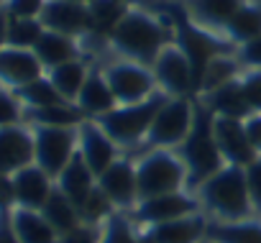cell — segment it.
Masks as SVG:
<instances>
[{"mask_svg":"<svg viewBox=\"0 0 261 243\" xmlns=\"http://www.w3.org/2000/svg\"><path fill=\"white\" fill-rule=\"evenodd\" d=\"M8 21H11V16L3 8V11H0V49L8 46Z\"/></svg>","mask_w":261,"mask_h":243,"instance_id":"45","label":"cell"},{"mask_svg":"<svg viewBox=\"0 0 261 243\" xmlns=\"http://www.w3.org/2000/svg\"><path fill=\"white\" fill-rule=\"evenodd\" d=\"M108 41L128 62H139L144 67H151L156 62V57L162 54V49L174 41V31H172V23L167 26L146 11L130 8L120 18V23L110 31Z\"/></svg>","mask_w":261,"mask_h":243,"instance_id":"1","label":"cell"},{"mask_svg":"<svg viewBox=\"0 0 261 243\" xmlns=\"http://www.w3.org/2000/svg\"><path fill=\"white\" fill-rule=\"evenodd\" d=\"M6 8V0H0V11H3Z\"/></svg>","mask_w":261,"mask_h":243,"instance_id":"50","label":"cell"},{"mask_svg":"<svg viewBox=\"0 0 261 243\" xmlns=\"http://www.w3.org/2000/svg\"><path fill=\"white\" fill-rule=\"evenodd\" d=\"M197 97H167L146 136L149 149H177L192 131Z\"/></svg>","mask_w":261,"mask_h":243,"instance_id":"7","label":"cell"},{"mask_svg":"<svg viewBox=\"0 0 261 243\" xmlns=\"http://www.w3.org/2000/svg\"><path fill=\"white\" fill-rule=\"evenodd\" d=\"M243 128H246L251 146L261 154V113H251L248 118H243Z\"/></svg>","mask_w":261,"mask_h":243,"instance_id":"42","label":"cell"},{"mask_svg":"<svg viewBox=\"0 0 261 243\" xmlns=\"http://www.w3.org/2000/svg\"><path fill=\"white\" fill-rule=\"evenodd\" d=\"M90 16H92V34L90 36H110V31L120 23V18L130 11L128 6L118 3V0H92L87 3Z\"/></svg>","mask_w":261,"mask_h":243,"instance_id":"32","label":"cell"},{"mask_svg":"<svg viewBox=\"0 0 261 243\" xmlns=\"http://www.w3.org/2000/svg\"><path fill=\"white\" fill-rule=\"evenodd\" d=\"M13 192H16L18 207L41 210L54 192V179L39 164H29L13 174Z\"/></svg>","mask_w":261,"mask_h":243,"instance_id":"18","label":"cell"},{"mask_svg":"<svg viewBox=\"0 0 261 243\" xmlns=\"http://www.w3.org/2000/svg\"><path fill=\"white\" fill-rule=\"evenodd\" d=\"M200 100L215 115H223V118H238V120H243V118L251 115V107H248V102L243 97V90H241V77L233 79V82H228V85H223V87H218L215 92H210V95H205Z\"/></svg>","mask_w":261,"mask_h":243,"instance_id":"26","label":"cell"},{"mask_svg":"<svg viewBox=\"0 0 261 243\" xmlns=\"http://www.w3.org/2000/svg\"><path fill=\"white\" fill-rule=\"evenodd\" d=\"M258 218H261V215H258Z\"/></svg>","mask_w":261,"mask_h":243,"instance_id":"51","label":"cell"},{"mask_svg":"<svg viewBox=\"0 0 261 243\" xmlns=\"http://www.w3.org/2000/svg\"><path fill=\"white\" fill-rule=\"evenodd\" d=\"M16 207V192H13V177L0 174V212Z\"/></svg>","mask_w":261,"mask_h":243,"instance_id":"43","label":"cell"},{"mask_svg":"<svg viewBox=\"0 0 261 243\" xmlns=\"http://www.w3.org/2000/svg\"><path fill=\"white\" fill-rule=\"evenodd\" d=\"M105 79H108L118 105H134V102H141V100L151 97L154 92H159L151 67H144L139 62H128V59L110 64L105 69Z\"/></svg>","mask_w":261,"mask_h":243,"instance_id":"9","label":"cell"},{"mask_svg":"<svg viewBox=\"0 0 261 243\" xmlns=\"http://www.w3.org/2000/svg\"><path fill=\"white\" fill-rule=\"evenodd\" d=\"M241 90L251 113H261V69H248L241 74Z\"/></svg>","mask_w":261,"mask_h":243,"instance_id":"38","label":"cell"},{"mask_svg":"<svg viewBox=\"0 0 261 243\" xmlns=\"http://www.w3.org/2000/svg\"><path fill=\"white\" fill-rule=\"evenodd\" d=\"M241 67H243V64L238 62L236 54L215 57V59L205 67V72H202V79H200V87H197V97H205V95L215 92L218 87H223V85L238 79V77L243 74Z\"/></svg>","mask_w":261,"mask_h":243,"instance_id":"28","label":"cell"},{"mask_svg":"<svg viewBox=\"0 0 261 243\" xmlns=\"http://www.w3.org/2000/svg\"><path fill=\"white\" fill-rule=\"evenodd\" d=\"M34 54L39 57L44 69H54L59 64L80 59V44L72 36H64V34H57V31H44V36L34 46Z\"/></svg>","mask_w":261,"mask_h":243,"instance_id":"24","label":"cell"},{"mask_svg":"<svg viewBox=\"0 0 261 243\" xmlns=\"http://www.w3.org/2000/svg\"><path fill=\"white\" fill-rule=\"evenodd\" d=\"M213 131H215V141H218V149H220V156H223L225 164L246 169L256 156H261V154L251 146V141H248V136H246L243 120L215 115Z\"/></svg>","mask_w":261,"mask_h":243,"instance_id":"14","label":"cell"},{"mask_svg":"<svg viewBox=\"0 0 261 243\" xmlns=\"http://www.w3.org/2000/svg\"><path fill=\"white\" fill-rule=\"evenodd\" d=\"M213 120H215V113L197 97L192 131L174 149L179 154V159L185 161V167H187V192H192V195L205 179H210L215 172H220L225 167V161L220 156V149H218V141H215Z\"/></svg>","mask_w":261,"mask_h":243,"instance_id":"3","label":"cell"},{"mask_svg":"<svg viewBox=\"0 0 261 243\" xmlns=\"http://www.w3.org/2000/svg\"><path fill=\"white\" fill-rule=\"evenodd\" d=\"M207 225H210V218L205 212H197V215L154 225L149 228V233L154 235L156 243H200L202 238H207Z\"/></svg>","mask_w":261,"mask_h":243,"instance_id":"20","label":"cell"},{"mask_svg":"<svg viewBox=\"0 0 261 243\" xmlns=\"http://www.w3.org/2000/svg\"><path fill=\"white\" fill-rule=\"evenodd\" d=\"M200 243H215V240H210V238H202V240H200Z\"/></svg>","mask_w":261,"mask_h":243,"instance_id":"49","label":"cell"},{"mask_svg":"<svg viewBox=\"0 0 261 243\" xmlns=\"http://www.w3.org/2000/svg\"><path fill=\"white\" fill-rule=\"evenodd\" d=\"M44 23L39 18H11L8 21V46L13 49H31L44 36Z\"/></svg>","mask_w":261,"mask_h":243,"instance_id":"35","label":"cell"},{"mask_svg":"<svg viewBox=\"0 0 261 243\" xmlns=\"http://www.w3.org/2000/svg\"><path fill=\"white\" fill-rule=\"evenodd\" d=\"M54 184H57V190H59L69 202L77 205V210H82L85 200H87L90 192L97 187V177H95V172L85 164L82 154L77 151V154L72 156V161L62 169V174L54 179Z\"/></svg>","mask_w":261,"mask_h":243,"instance_id":"19","label":"cell"},{"mask_svg":"<svg viewBox=\"0 0 261 243\" xmlns=\"http://www.w3.org/2000/svg\"><path fill=\"white\" fill-rule=\"evenodd\" d=\"M207 238L215 243H261V218L233 220V223L210 220Z\"/></svg>","mask_w":261,"mask_h":243,"instance_id":"27","label":"cell"},{"mask_svg":"<svg viewBox=\"0 0 261 243\" xmlns=\"http://www.w3.org/2000/svg\"><path fill=\"white\" fill-rule=\"evenodd\" d=\"M23 120V105L16 97L13 90L0 85V128L6 126H18Z\"/></svg>","mask_w":261,"mask_h":243,"instance_id":"37","label":"cell"},{"mask_svg":"<svg viewBox=\"0 0 261 243\" xmlns=\"http://www.w3.org/2000/svg\"><path fill=\"white\" fill-rule=\"evenodd\" d=\"M23 120L31 126H49V128H80L85 113L74 102H62L51 107H23Z\"/></svg>","mask_w":261,"mask_h":243,"instance_id":"25","label":"cell"},{"mask_svg":"<svg viewBox=\"0 0 261 243\" xmlns=\"http://www.w3.org/2000/svg\"><path fill=\"white\" fill-rule=\"evenodd\" d=\"M195 197L200 200V207L210 220L233 223V220L256 218L246 184V172L241 167L225 164L220 172H215L195 190Z\"/></svg>","mask_w":261,"mask_h":243,"instance_id":"2","label":"cell"},{"mask_svg":"<svg viewBox=\"0 0 261 243\" xmlns=\"http://www.w3.org/2000/svg\"><path fill=\"white\" fill-rule=\"evenodd\" d=\"M243 172H246V184H248L251 205H253L256 218H258L261 215V156H256Z\"/></svg>","mask_w":261,"mask_h":243,"instance_id":"39","label":"cell"},{"mask_svg":"<svg viewBox=\"0 0 261 243\" xmlns=\"http://www.w3.org/2000/svg\"><path fill=\"white\" fill-rule=\"evenodd\" d=\"M44 77V64L31 49H0V85L8 90H18Z\"/></svg>","mask_w":261,"mask_h":243,"instance_id":"17","label":"cell"},{"mask_svg":"<svg viewBox=\"0 0 261 243\" xmlns=\"http://www.w3.org/2000/svg\"><path fill=\"white\" fill-rule=\"evenodd\" d=\"M118 3H123V6H128V8H130V6H136V3H141V0H118Z\"/></svg>","mask_w":261,"mask_h":243,"instance_id":"47","label":"cell"},{"mask_svg":"<svg viewBox=\"0 0 261 243\" xmlns=\"http://www.w3.org/2000/svg\"><path fill=\"white\" fill-rule=\"evenodd\" d=\"M72 3H85L87 6V3H92V0H72Z\"/></svg>","mask_w":261,"mask_h":243,"instance_id":"48","label":"cell"},{"mask_svg":"<svg viewBox=\"0 0 261 243\" xmlns=\"http://www.w3.org/2000/svg\"><path fill=\"white\" fill-rule=\"evenodd\" d=\"M167 97L169 95H164L159 90V92H154L151 97H146L141 102L118 105L115 110H110V113H105L100 118H92V120H97L100 128L113 139V144L118 149H134V146L146 144L149 128L154 123L159 107L167 102Z\"/></svg>","mask_w":261,"mask_h":243,"instance_id":"5","label":"cell"},{"mask_svg":"<svg viewBox=\"0 0 261 243\" xmlns=\"http://www.w3.org/2000/svg\"><path fill=\"white\" fill-rule=\"evenodd\" d=\"M97 187L110 197L115 210L130 212L139 205V174H136V161L130 156H118L100 177Z\"/></svg>","mask_w":261,"mask_h":243,"instance_id":"12","label":"cell"},{"mask_svg":"<svg viewBox=\"0 0 261 243\" xmlns=\"http://www.w3.org/2000/svg\"><path fill=\"white\" fill-rule=\"evenodd\" d=\"M164 13L169 16V23H172V31H174V44L185 51L190 67H192V74H195V97H197V87H200V79H202V72L205 67L215 59V57H223V54H236L238 46L223 36H215L213 31L197 26L187 8L182 6H164Z\"/></svg>","mask_w":261,"mask_h":243,"instance_id":"4","label":"cell"},{"mask_svg":"<svg viewBox=\"0 0 261 243\" xmlns=\"http://www.w3.org/2000/svg\"><path fill=\"white\" fill-rule=\"evenodd\" d=\"M236 57H238V62H241L243 67H248V69H261V36L253 39V41H248V44H243V46H238Z\"/></svg>","mask_w":261,"mask_h":243,"instance_id":"41","label":"cell"},{"mask_svg":"<svg viewBox=\"0 0 261 243\" xmlns=\"http://www.w3.org/2000/svg\"><path fill=\"white\" fill-rule=\"evenodd\" d=\"M243 0H187V13L190 18L207 29V31H225L228 21L236 16Z\"/></svg>","mask_w":261,"mask_h":243,"instance_id":"23","label":"cell"},{"mask_svg":"<svg viewBox=\"0 0 261 243\" xmlns=\"http://www.w3.org/2000/svg\"><path fill=\"white\" fill-rule=\"evenodd\" d=\"M74 105L85 113V118H100L118 107V100L105 79V72H90L87 82L82 85Z\"/></svg>","mask_w":261,"mask_h":243,"instance_id":"21","label":"cell"},{"mask_svg":"<svg viewBox=\"0 0 261 243\" xmlns=\"http://www.w3.org/2000/svg\"><path fill=\"white\" fill-rule=\"evenodd\" d=\"M113 212H118V210H115V205L110 202V197H108L100 187H95V190L90 192V197L85 200V205H82V210H80L82 223L97 225V228H100Z\"/></svg>","mask_w":261,"mask_h":243,"instance_id":"36","label":"cell"},{"mask_svg":"<svg viewBox=\"0 0 261 243\" xmlns=\"http://www.w3.org/2000/svg\"><path fill=\"white\" fill-rule=\"evenodd\" d=\"M13 92H16V97L21 100L23 107H51V105L67 102V100L57 92V87L51 85V79H49L46 74L39 77V79H34V82L26 85V87L13 90Z\"/></svg>","mask_w":261,"mask_h":243,"instance_id":"33","label":"cell"},{"mask_svg":"<svg viewBox=\"0 0 261 243\" xmlns=\"http://www.w3.org/2000/svg\"><path fill=\"white\" fill-rule=\"evenodd\" d=\"M77 133H80V149L77 151L82 154L85 164L95 172V177H100L120 156V149L113 144V139L100 128V123H97V120H92V118H85L82 120Z\"/></svg>","mask_w":261,"mask_h":243,"instance_id":"15","label":"cell"},{"mask_svg":"<svg viewBox=\"0 0 261 243\" xmlns=\"http://www.w3.org/2000/svg\"><path fill=\"white\" fill-rule=\"evenodd\" d=\"M11 225L21 243H59V233L44 218L41 210L29 207H11Z\"/></svg>","mask_w":261,"mask_h":243,"instance_id":"22","label":"cell"},{"mask_svg":"<svg viewBox=\"0 0 261 243\" xmlns=\"http://www.w3.org/2000/svg\"><path fill=\"white\" fill-rule=\"evenodd\" d=\"M258 36H261V8L251 3H241V8L225 26V39L233 41L236 46H243Z\"/></svg>","mask_w":261,"mask_h":243,"instance_id":"31","label":"cell"},{"mask_svg":"<svg viewBox=\"0 0 261 243\" xmlns=\"http://www.w3.org/2000/svg\"><path fill=\"white\" fill-rule=\"evenodd\" d=\"M46 0H6V13L11 18H39Z\"/></svg>","mask_w":261,"mask_h":243,"instance_id":"40","label":"cell"},{"mask_svg":"<svg viewBox=\"0 0 261 243\" xmlns=\"http://www.w3.org/2000/svg\"><path fill=\"white\" fill-rule=\"evenodd\" d=\"M139 202L187 190V167L174 149H149L136 161Z\"/></svg>","mask_w":261,"mask_h":243,"instance_id":"6","label":"cell"},{"mask_svg":"<svg viewBox=\"0 0 261 243\" xmlns=\"http://www.w3.org/2000/svg\"><path fill=\"white\" fill-rule=\"evenodd\" d=\"M41 212H44V218L51 223V228L59 233V238H62V235H67V233H72L74 228H80V225H82V215H80L77 205H74V202H69V200L57 190V184H54L51 197H49V200H46V205L41 207Z\"/></svg>","mask_w":261,"mask_h":243,"instance_id":"30","label":"cell"},{"mask_svg":"<svg viewBox=\"0 0 261 243\" xmlns=\"http://www.w3.org/2000/svg\"><path fill=\"white\" fill-rule=\"evenodd\" d=\"M34 164V128L18 123L0 128V174L13 177Z\"/></svg>","mask_w":261,"mask_h":243,"instance_id":"16","label":"cell"},{"mask_svg":"<svg viewBox=\"0 0 261 243\" xmlns=\"http://www.w3.org/2000/svg\"><path fill=\"white\" fill-rule=\"evenodd\" d=\"M0 243H21L13 225H11V210L0 212Z\"/></svg>","mask_w":261,"mask_h":243,"instance_id":"44","label":"cell"},{"mask_svg":"<svg viewBox=\"0 0 261 243\" xmlns=\"http://www.w3.org/2000/svg\"><path fill=\"white\" fill-rule=\"evenodd\" d=\"M202 212L200 200L192 192H172V195H159L151 200H141L134 210H130V220H134L141 230H149L154 225L169 223V220H179L187 215H197Z\"/></svg>","mask_w":261,"mask_h":243,"instance_id":"10","label":"cell"},{"mask_svg":"<svg viewBox=\"0 0 261 243\" xmlns=\"http://www.w3.org/2000/svg\"><path fill=\"white\" fill-rule=\"evenodd\" d=\"M139 243H156V240H154V235L149 230H141L139 233Z\"/></svg>","mask_w":261,"mask_h":243,"instance_id":"46","label":"cell"},{"mask_svg":"<svg viewBox=\"0 0 261 243\" xmlns=\"http://www.w3.org/2000/svg\"><path fill=\"white\" fill-rule=\"evenodd\" d=\"M46 77L51 79V85L57 87V92L67 102H74L77 95H80V90H82V85L90 77V69H87V62L74 59V62H67V64H59V67L49 69Z\"/></svg>","mask_w":261,"mask_h":243,"instance_id":"29","label":"cell"},{"mask_svg":"<svg viewBox=\"0 0 261 243\" xmlns=\"http://www.w3.org/2000/svg\"><path fill=\"white\" fill-rule=\"evenodd\" d=\"M156 85L169 97H195V74L185 57V51L172 41L162 49L156 62L151 64Z\"/></svg>","mask_w":261,"mask_h":243,"instance_id":"11","label":"cell"},{"mask_svg":"<svg viewBox=\"0 0 261 243\" xmlns=\"http://www.w3.org/2000/svg\"><path fill=\"white\" fill-rule=\"evenodd\" d=\"M141 228L130 220L128 212H113L100 225V243H139Z\"/></svg>","mask_w":261,"mask_h":243,"instance_id":"34","label":"cell"},{"mask_svg":"<svg viewBox=\"0 0 261 243\" xmlns=\"http://www.w3.org/2000/svg\"><path fill=\"white\" fill-rule=\"evenodd\" d=\"M39 21L44 23L46 31H57L72 39L92 34L90 8L85 3H72V0H46Z\"/></svg>","mask_w":261,"mask_h":243,"instance_id":"13","label":"cell"},{"mask_svg":"<svg viewBox=\"0 0 261 243\" xmlns=\"http://www.w3.org/2000/svg\"><path fill=\"white\" fill-rule=\"evenodd\" d=\"M77 149H80L77 128L34 126V164H39L51 179L62 174V169L72 161Z\"/></svg>","mask_w":261,"mask_h":243,"instance_id":"8","label":"cell"}]
</instances>
